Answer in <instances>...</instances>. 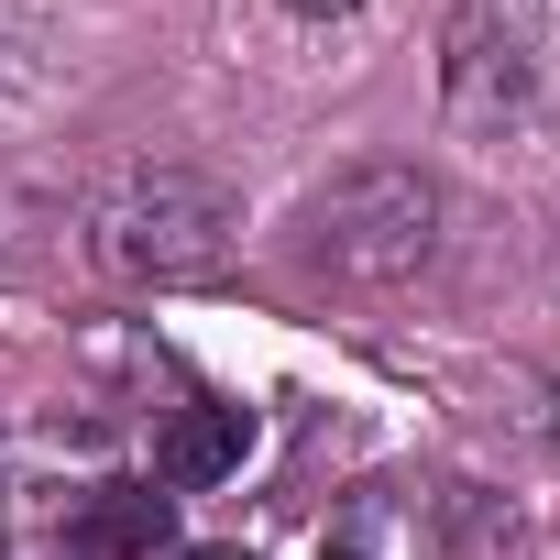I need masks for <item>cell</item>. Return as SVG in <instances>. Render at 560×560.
Listing matches in <instances>:
<instances>
[{
	"label": "cell",
	"instance_id": "6da1fadb",
	"mask_svg": "<svg viewBox=\"0 0 560 560\" xmlns=\"http://www.w3.org/2000/svg\"><path fill=\"white\" fill-rule=\"evenodd\" d=\"M242 253V198L198 165H143L89 209V264L110 287H209Z\"/></svg>",
	"mask_w": 560,
	"mask_h": 560
},
{
	"label": "cell",
	"instance_id": "7a4b0ae2",
	"mask_svg": "<svg viewBox=\"0 0 560 560\" xmlns=\"http://www.w3.org/2000/svg\"><path fill=\"white\" fill-rule=\"evenodd\" d=\"M298 253L319 275H341V287H396V275H418L440 253V187L396 154L341 165L298 198Z\"/></svg>",
	"mask_w": 560,
	"mask_h": 560
},
{
	"label": "cell",
	"instance_id": "3957f363",
	"mask_svg": "<svg viewBox=\"0 0 560 560\" xmlns=\"http://www.w3.org/2000/svg\"><path fill=\"white\" fill-rule=\"evenodd\" d=\"M440 100L472 143H538L549 132V56L505 0H472L440 34Z\"/></svg>",
	"mask_w": 560,
	"mask_h": 560
},
{
	"label": "cell",
	"instance_id": "277c9868",
	"mask_svg": "<svg viewBox=\"0 0 560 560\" xmlns=\"http://www.w3.org/2000/svg\"><path fill=\"white\" fill-rule=\"evenodd\" d=\"M165 527H176V494H154V483H100V494L67 516V538H78L89 560H154Z\"/></svg>",
	"mask_w": 560,
	"mask_h": 560
},
{
	"label": "cell",
	"instance_id": "5b68a950",
	"mask_svg": "<svg viewBox=\"0 0 560 560\" xmlns=\"http://www.w3.org/2000/svg\"><path fill=\"white\" fill-rule=\"evenodd\" d=\"M242 451H253V418H242V407H187V418L154 440V472H165L176 494H198V483L242 472Z\"/></svg>",
	"mask_w": 560,
	"mask_h": 560
},
{
	"label": "cell",
	"instance_id": "8992f818",
	"mask_svg": "<svg viewBox=\"0 0 560 560\" xmlns=\"http://www.w3.org/2000/svg\"><path fill=\"white\" fill-rule=\"evenodd\" d=\"M298 12H352V0H298Z\"/></svg>",
	"mask_w": 560,
	"mask_h": 560
},
{
	"label": "cell",
	"instance_id": "52a82bcc",
	"mask_svg": "<svg viewBox=\"0 0 560 560\" xmlns=\"http://www.w3.org/2000/svg\"><path fill=\"white\" fill-rule=\"evenodd\" d=\"M187 560H242V549H187Z\"/></svg>",
	"mask_w": 560,
	"mask_h": 560
}]
</instances>
